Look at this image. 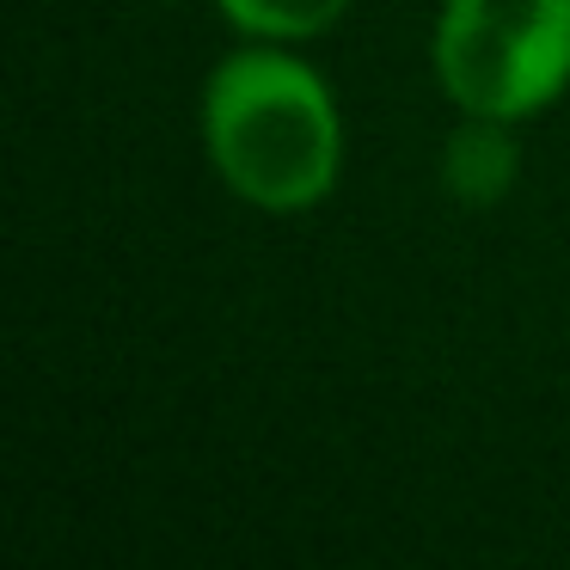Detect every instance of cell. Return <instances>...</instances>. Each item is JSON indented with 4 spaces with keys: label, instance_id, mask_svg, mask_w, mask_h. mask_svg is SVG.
<instances>
[{
    "label": "cell",
    "instance_id": "cell-1",
    "mask_svg": "<svg viewBox=\"0 0 570 570\" xmlns=\"http://www.w3.org/2000/svg\"><path fill=\"white\" fill-rule=\"evenodd\" d=\"M203 136L227 190L258 209H307L337 185L344 129L332 92L288 56L246 50L215 68L203 92Z\"/></svg>",
    "mask_w": 570,
    "mask_h": 570
},
{
    "label": "cell",
    "instance_id": "cell-2",
    "mask_svg": "<svg viewBox=\"0 0 570 570\" xmlns=\"http://www.w3.org/2000/svg\"><path fill=\"white\" fill-rule=\"evenodd\" d=\"M435 75L466 117H533L570 80V0H448Z\"/></svg>",
    "mask_w": 570,
    "mask_h": 570
},
{
    "label": "cell",
    "instance_id": "cell-3",
    "mask_svg": "<svg viewBox=\"0 0 570 570\" xmlns=\"http://www.w3.org/2000/svg\"><path fill=\"white\" fill-rule=\"evenodd\" d=\"M509 178H515V141H509V129L497 124V117H472L466 129L448 136L442 185L454 190L460 203L484 209V203H497L509 190Z\"/></svg>",
    "mask_w": 570,
    "mask_h": 570
},
{
    "label": "cell",
    "instance_id": "cell-4",
    "mask_svg": "<svg viewBox=\"0 0 570 570\" xmlns=\"http://www.w3.org/2000/svg\"><path fill=\"white\" fill-rule=\"evenodd\" d=\"M350 0H222V13L258 38H320Z\"/></svg>",
    "mask_w": 570,
    "mask_h": 570
}]
</instances>
